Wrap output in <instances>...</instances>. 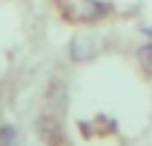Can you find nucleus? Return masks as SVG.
<instances>
[{
  "mask_svg": "<svg viewBox=\"0 0 152 146\" xmlns=\"http://www.w3.org/2000/svg\"><path fill=\"white\" fill-rule=\"evenodd\" d=\"M0 146H19V128L13 122H0Z\"/></svg>",
  "mask_w": 152,
  "mask_h": 146,
  "instance_id": "20e7f679",
  "label": "nucleus"
},
{
  "mask_svg": "<svg viewBox=\"0 0 152 146\" xmlns=\"http://www.w3.org/2000/svg\"><path fill=\"white\" fill-rule=\"evenodd\" d=\"M35 128H37V136H40L48 146H59V144H61V138H64L61 117H59L56 112H48V109H45V112H40V114H37Z\"/></svg>",
  "mask_w": 152,
  "mask_h": 146,
  "instance_id": "f257e3e1",
  "label": "nucleus"
},
{
  "mask_svg": "<svg viewBox=\"0 0 152 146\" xmlns=\"http://www.w3.org/2000/svg\"><path fill=\"white\" fill-rule=\"evenodd\" d=\"M99 53V43L94 35H75L69 43V59L72 61H91Z\"/></svg>",
  "mask_w": 152,
  "mask_h": 146,
  "instance_id": "f03ea898",
  "label": "nucleus"
},
{
  "mask_svg": "<svg viewBox=\"0 0 152 146\" xmlns=\"http://www.w3.org/2000/svg\"><path fill=\"white\" fill-rule=\"evenodd\" d=\"M110 8H112V5L104 3V0H80V19H86V21H96V19L107 16Z\"/></svg>",
  "mask_w": 152,
  "mask_h": 146,
  "instance_id": "7ed1b4c3",
  "label": "nucleus"
},
{
  "mask_svg": "<svg viewBox=\"0 0 152 146\" xmlns=\"http://www.w3.org/2000/svg\"><path fill=\"white\" fill-rule=\"evenodd\" d=\"M136 59H139V66L147 72L152 77V43H144V45H139V51H136Z\"/></svg>",
  "mask_w": 152,
  "mask_h": 146,
  "instance_id": "39448f33",
  "label": "nucleus"
}]
</instances>
